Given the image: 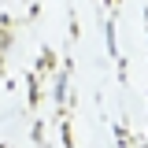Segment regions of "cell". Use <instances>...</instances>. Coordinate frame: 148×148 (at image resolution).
Listing matches in <instances>:
<instances>
[{
    "label": "cell",
    "mask_w": 148,
    "mask_h": 148,
    "mask_svg": "<svg viewBox=\"0 0 148 148\" xmlns=\"http://www.w3.org/2000/svg\"><path fill=\"white\" fill-rule=\"evenodd\" d=\"M26 85H30V111H37L41 108V74L30 71L26 74Z\"/></svg>",
    "instance_id": "obj_1"
},
{
    "label": "cell",
    "mask_w": 148,
    "mask_h": 148,
    "mask_svg": "<svg viewBox=\"0 0 148 148\" xmlns=\"http://www.w3.org/2000/svg\"><path fill=\"white\" fill-rule=\"evenodd\" d=\"M37 74H41V78H45V74H56V52H52V48L41 52V59H37Z\"/></svg>",
    "instance_id": "obj_2"
},
{
    "label": "cell",
    "mask_w": 148,
    "mask_h": 148,
    "mask_svg": "<svg viewBox=\"0 0 148 148\" xmlns=\"http://www.w3.org/2000/svg\"><path fill=\"white\" fill-rule=\"evenodd\" d=\"M34 145H45V126H41V122L34 126Z\"/></svg>",
    "instance_id": "obj_3"
},
{
    "label": "cell",
    "mask_w": 148,
    "mask_h": 148,
    "mask_svg": "<svg viewBox=\"0 0 148 148\" xmlns=\"http://www.w3.org/2000/svg\"><path fill=\"white\" fill-rule=\"evenodd\" d=\"M100 4H104V8H115V4H119V0H100Z\"/></svg>",
    "instance_id": "obj_4"
},
{
    "label": "cell",
    "mask_w": 148,
    "mask_h": 148,
    "mask_svg": "<svg viewBox=\"0 0 148 148\" xmlns=\"http://www.w3.org/2000/svg\"><path fill=\"white\" fill-rule=\"evenodd\" d=\"M0 148H8V145H0Z\"/></svg>",
    "instance_id": "obj_5"
}]
</instances>
